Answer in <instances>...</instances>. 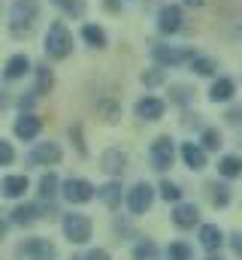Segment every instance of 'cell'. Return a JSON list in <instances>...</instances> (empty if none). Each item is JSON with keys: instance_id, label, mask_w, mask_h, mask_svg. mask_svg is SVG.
Returning <instances> with one entry per match:
<instances>
[{"instance_id": "33", "label": "cell", "mask_w": 242, "mask_h": 260, "mask_svg": "<svg viewBox=\"0 0 242 260\" xmlns=\"http://www.w3.org/2000/svg\"><path fill=\"white\" fill-rule=\"evenodd\" d=\"M12 160H15V151H12V145L0 139V167H6V164H12Z\"/></svg>"}, {"instance_id": "1", "label": "cell", "mask_w": 242, "mask_h": 260, "mask_svg": "<svg viewBox=\"0 0 242 260\" xmlns=\"http://www.w3.org/2000/svg\"><path fill=\"white\" fill-rule=\"evenodd\" d=\"M37 12H40V3L37 0H15L12 3V12H9V34L15 40L31 37L34 21H37Z\"/></svg>"}, {"instance_id": "12", "label": "cell", "mask_w": 242, "mask_h": 260, "mask_svg": "<svg viewBox=\"0 0 242 260\" xmlns=\"http://www.w3.org/2000/svg\"><path fill=\"white\" fill-rule=\"evenodd\" d=\"M173 221H176V227H194L200 221V212H197L194 203H179L176 212H173Z\"/></svg>"}, {"instance_id": "22", "label": "cell", "mask_w": 242, "mask_h": 260, "mask_svg": "<svg viewBox=\"0 0 242 260\" xmlns=\"http://www.w3.org/2000/svg\"><path fill=\"white\" fill-rule=\"evenodd\" d=\"M82 37H85V43L94 46V49H103V46H106V34H103V27H97V24H85V27H82Z\"/></svg>"}, {"instance_id": "26", "label": "cell", "mask_w": 242, "mask_h": 260, "mask_svg": "<svg viewBox=\"0 0 242 260\" xmlns=\"http://www.w3.org/2000/svg\"><path fill=\"white\" fill-rule=\"evenodd\" d=\"M55 188H58V179H55L52 173L40 179V197H43V200H52V197H55Z\"/></svg>"}, {"instance_id": "11", "label": "cell", "mask_w": 242, "mask_h": 260, "mask_svg": "<svg viewBox=\"0 0 242 260\" xmlns=\"http://www.w3.org/2000/svg\"><path fill=\"white\" fill-rule=\"evenodd\" d=\"M221 242H224V233H221L215 224H203V227H200V245H203L206 251H218Z\"/></svg>"}, {"instance_id": "8", "label": "cell", "mask_w": 242, "mask_h": 260, "mask_svg": "<svg viewBox=\"0 0 242 260\" xmlns=\"http://www.w3.org/2000/svg\"><path fill=\"white\" fill-rule=\"evenodd\" d=\"M152 200H155V194H152L148 185H136V188L127 191V206H130V212H136V215H142V212L152 206Z\"/></svg>"}, {"instance_id": "21", "label": "cell", "mask_w": 242, "mask_h": 260, "mask_svg": "<svg viewBox=\"0 0 242 260\" xmlns=\"http://www.w3.org/2000/svg\"><path fill=\"white\" fill-rule=\"evenodd\" d=\"M218 173L227 176V179H236V176H242V160L239 157H233V154L221 157V160H218Z\"/></svg>"}, {"instance_id": "19", "label": "cell", "mask_w": 242, "mask_h": 260, "mask_svg": "<svg viewBox=\"0 0 242 260\" xmlns=\"http://www.w3.org/2000/svg\"><path fill=\"white\" fill-rule=\"evenodd\" d=\"M233 91H236V88H233V82H230V79H218V82L212 85L209 97H212L215 103H224V100H230V97H233Z\"/></svg>"}, {"instance_id": "37", "label": "cell", "mask_w": 242, "mask_h": 260, "mask_svg": "<svg viewBox=\"0 0 242 260\" xmlns=\"http://www.w3.org/2000/svg\"><path fill=\"white\" fill-rule=\"evenodd\" d=\"M230 245H233V251H236V254L242 257V233H236V236L230 239Z\"/></svg>"}, {"instance_id": "3", "label": "cell", "mask_w": 242, "mask_h": 260, "mask_svg": "<svg viewBox=\"0 0 242 260\" xmlns=\"http://www.w3.org/2000/svg\"><path fill=\"white\" fill-rule=\"evenodd\" d=\"M15 257L18 260H55L58 257V248L49 242V239H27L15 248Z\"/></svg>"}, {"instance_id": "18", "label": "cell", "mask_w": 242, "mask_h": 260, "mask_svg": "<svg viewBox=\"0 0 242 260\" xmlns=\"http://www.w3.org/2000/svg\"><path fill=\"white\" fill-rule=\"evenodd\" d=\"M27 191V176H6L3 179V194L6 197H21Z\"/></svg>"}, {"instance_id": "2", "label": "cell", "mask_w": 242, "mask_h": 260, "mask_svg": "<svg viewBox=\"0 0 242 260\" xmlns=\"http://www.w3.org/2000/svg\"><path fill=\"white\" fill-rule=\"evenodd\" d=\"M73 52V37H70V30H67V24L64 21H52L49 24V34H46V55L49 58H67Z\"/></svg>"}, {"instance_id": "15", "label": "cell", "mask_w": 242, "mask_h": 260, "mask_svg": "<svg viewBox=\"0 0 242 260\" xmlns=\"http://www.w3.org/2000/svg\"><path fill=\"white\" fill-rule=\"evenodd\" d=\"M182 157H185V164H188L191 170H203V167H206V151L197 148L194 142H185V145H182Z\"/></svg>"}, {"instance_id": "40", "label": "cell", "mask_w": 242, "mask_h": 260, "mask_svg": "<svg viewBox=\"0 0 242 260\" xmlns=\"http://www.w3.org/2000/svg\"><path fill=\"white\" fill-rule=\"evenodd\" d=\"M206 260H221V257H206Z\"/></svg>"}, {"instance_id": "38", "label": "cell", "mask_w": 242, "mask_h": 260, "mask_svg": "<svg viewBox=\"0 0 242 260\" xmlns=\"http://www.w3.org/2000/svg\"><path fill=\"white\" fill-rule=\"evenodd\" d=\"M185 3H188V6H200L203 0H185Z\"/></svg>"}, {"instance_id": "35", "label": "cell", "mask_w": 242, "mask_h": 260, "mask_svg": "<svg viewBox=\"0 0 242 260\" xmlns=\"http://www.w3.org/2000/svg\"><path fill=\"white\" fill-rule=\"evenodd\" d=\"M103 115L106 121H118V106H103Z\"/></svg>"}, {"instance_id": "20", "label": "cell", "mask_w": 242, "mask_h": 260, "mask_svg": "<svg viewBox=\"0 0 242 260\" xmlns=\"http://www.w3.org/2000/svg\"><path fill=\"white\" fill-rule=\"evenodd\" d=\"M31 70V61H27V55H15V58H9V64H6V79H18V76H24Z\"/></svg>"}, {"instance_id": "23", "label": "cell", "mask_w": 242, "mask_h": 260, "mask_svg": "<svg viewBox=\"0 0 242 260\" xmlns=\"http://www.w3.org/2000/svg\"><path fill=\"white\" fill-rule=\"evenodd\" d=\"M97 194H100V200H103V203H106L109 209H115V206L121 203V185L109 182V185H103V188H100Z\"/></svg>"}, {"instance_id": "25", "label": "cell", "mask_w": 242, "mask_h": 260, "mask_svg": "<svg viewBox=\"0 0 242 260\" xmlns=\"http://www.w3.org/2000/svg\"><path fill=\"white\" fill-rule=\"evenodd\" d=\"M191 70H194V73H200V76H212L218 67H215L212 58H194V61H191Z\"/></svg>"}, {"instance_id": "29", "label": "cell", "mask_w": 242, "mask_h": 260, "mask_svg": "<svg viewBox=\"0 0 242 260\" xmlns=\"http://www.w3.org/2000/svg\"><path fill=\"white\" fill-rule=\"evenodd\" d=\"M161 197H164L167 203H179L182 200L179 185H173V182H161Z\"/></svg>"}, {"instance_id": "5", "label": "cell", "mask_w": 242, "mask_h": 260, "mask_svg": "<svg viewBox=\"0 0 242 260\" xmlns=\"http://www.w3.org/2000/svg\"><path fill=\"white\" fill-rule=\"evenodd\" d=\"M173 157H176V151H173V139L170 136H158L155 142H152V164H155V170H170L173 167Z\"/></svg>"}, {"instance_id": "13", "label": "cell", "mask_w": 242, "mask_h": 260, "mask_svg": "<svg viewBox=\"0 0 242 260\" xmlns=\"http://www.w3.org/2000/svg\"><path fill=\"white\" fill-rule=\"evenodd\" d=\"M182 27V9L179 6H164L161 9V30L164 34H176Z\"/></svg>"}, {"instance_id": "6", "label": "cell", "mask_w": 242, "mask_h": 260, "mask_svg": "<svg viewBox=\"0 0 242 260\" xmlns=\"http://www.w3.org/2000/svg\"><path fill=\"white\" fill-rule=\"evenodd\" d=\"M64 197L70 203H88L94 197V185L85 182V179H67L64 182Z\"/></svg>"}, {"instance_id": "39", "label": "cell", "mask_w": 242, "mask_h": 260, "mask_svg": "<svg viewBox=\"0 0 242 260\" xmlns=\"http://www.w3.org/2000/svg\"><path fill=\"white\" fill-rule=\"evenodd\" d=\"M3 236H6V224L0 221V239H3Z\"/></svg>"}, {"instance_id": "10", "label": "cell", "mask_w": 242, "mask_h": 260, "mask_svg": "<svg viewBox=\"0 0 242 260\" xmlns=\"http://www.w3.org/2000/svg\"><path fill=\"white\" fill-rule=\"evenodd\" d=\"M31 160L34 164H58L60 160V148L55 145V142H40L37 148H34V154H31Z\"/></svg>"}, {"instance_id": "28", "label": "cell", "mask_w": 242, "mask_h": 260, "mask_svg": "<svg viewBox=\"0 0 242 260\" xmlns=\"http://www.w3.org/2000/svg\"><path fill=\"white\" fill-rule=\"evenodd\" d=\"M155 254H158V248L152 242H139L133 248V260H155Z\"/></svg>"}, {"instance_id": "16", "label": "cell", "mask_w": 242, "mask_h": 260, "mask_svg": "<svg viewBox=\"0 0 242 260\" xmlns=\"http://www.w3.org/2000/svg\"><path fill=\"white\" fill-rule=\"evenodd\" d=\"M37 218H40V209H37L34 203H24V206H15V209H12V221H15V224H21V227L34 224Z\"/></svg>"}, {"instance_id": "24", "label": "cell", "mask_w": 242, "mask_h": 260, "mask_svg": "<svg viewBox=\"0 0 242 260\" xmlns=\"http://www.w3.org/2000/svg\"><path fill=\"white\" fill-rule=\"evenodd\" d=\"M52 85H55L52 70H49V67H40V70H37V94H49Z\"/></svg>"}, {"instance_id": "14", "label": "cell", "mask_w": 242, "mask_h": 260, "mask_svg": "<svg viewBox=\"0 0 242 260\" xmlns=\"http://www.w3.org/2000/svg\"><path fill=\"white\" fill-rule=\"evenodd\" d=\"M43 127V121L37 118V115H21L18 121H15V136H21V139H34L37 133Z\"/></svg>"}, {"instance_id": "9", "label": "cell", "mask_w": 242, "mask_h": 260, "mask_svg": "<svg viewBox=\"0 0 242 260\" xmlns=\"http://www.w3.org/2000/svg\"><path fill=\"white\" fill-rule=\"evenodd\" d=\"M164 100H158V97H142L139 103H136V115L142 118V121H158L161 115H164Z\"/></svg>"}, {"instance_id": "34", "label": "cell", "mask_w": 242, "mask_h": 260, "mask_svg": "<svg viewBox=\"0 0 242 260\" xmlns=\"http://www.w3.org/2000/svg\"><path fill=\"white\" fill-rule=\"evenodd\" d=\"M142 82H145V85H158V82H164V73H161V70H152V73H142Z\"/></svg>"}, {"instance_id": "7", "label": "cell", "mask_w": 242, "mask_h": 260, "mask_svg": "<svg viewBox=\"0 0 242 260\" xmlns=\"http://www.w3.org/2000/svg\"><path fill=\"white\" fill-rule=\"evenodd\" d=\"M155 61L164 67H176L182 61H194L191 49H167V46H155Z\"/></svg>"}, {"instance_id": "30", "label": "cell", "mask_w": 242, "mask_h": 260, "mask_svg": "<svg viewBox=\"0 0 242 260\" xmlns=\"http://www.w3.org/2000/svg\"><path fill=\"white\" fill-rule=\"evenodd\" d=\"M167 257L170 260H191V248H188L185 242H173L170 251H167Z\"/></svg>"}, {"instance_id": "4", "label": "cell", "mask_w": 242, "mask_h": 260, "mask_svg": "<svg viewBox=\"0 0 242 260\" xmlns=\"http://www.w3.org/2000/svg\"><path fill=\"white\" fill-rule=\"evenodd\" d=\"M64 233H67L70 242L85 245V242L91 239V221H88L85 215H67V218H64Z\"/></svg>"}, {"instance_id": "27", "label": "cell", "mask_w": 242, "mask_h": 260, "mask_svg": "<svg viewBox=\"0 0 242 260\" xmlns=\"http://www.w3.org/2000/svg\"><path fill=\"white\" fill-rule=\"evenodd\" d=\"M209 197H212L215 206H227L230 203V191L224 185H209Z\"/></svg>"}, {"instance_id": "17", "label": "cell", "mask_w": 242, "mask_h": 260, "mask_svg": "<svg viewBox=\"0 0 242 260\" xmlns=\"http://www.w3.org/2000/svg\"><path fill=\"white\" fill-rule=\"evenodd\" d=\"M124 164H127V157H124V151H118V148H109V151L103 154V170L112 173V176L124 173Z\"/></svg>"}, {"instance_id": "32", "label": "cell", "mask_w": 242, "mask_h": 260, "mask_svg": "<svg viewBox=\"0 0 242 260\" xmlns=\"http://www.w3.org/2000/svg\"><path fill=\"white\" fill-rule=\"evenodd\" d=\"M203 145L215 151V148L221 145V136H218V130H203Z\"/></svg>"}, {"instance_id": "31", "label": "cell", "mask_w": 242, "mask_h": 260, "mask_svg": "<svg viewBox=\"0 0 242 260\" xmlns=\"http://www.w3.org/2000/svg\"><path fill=\"white\" fill-rule=\"evenodd\" d=\"M52 3H58L64 12H70V15H82L85 12V3L82 0H52Z\"/></svg>"}, {"instance_id": "36", "label": "cell", "mask_w": 242, "mask_h": 260, "mask_svg": "<svg viewBox=\"0 0 242 260\" xmlns=\"http://www.w3.org/2000/svg\"><path fill=\"white\" fill-rule=\"evenodd\" d=\"M85 260H109V254H106L103 248H94V251H91V254H88Z\"/></svg>"}]
</instances>
